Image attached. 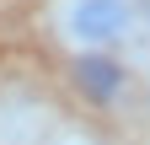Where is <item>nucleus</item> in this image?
I'll return each instance as SVG.
<instances>
[{
    "mask_svg": "<svg viewBox=\"0 0 150 145\" xmlns=\"http://www.w3.org/2000/svg\"><path fill=\"white\" fill-rule=\"evenodd\" d=\"M123 65L112 59V54H75V86H81V92L91 97V102H118L123 97Z\"/></svg>",
    "mask_w": 150,
    "mask_h": 145,
    "instance_id": "2",
    "label": "nucleus"
},
{
    "mask_svg": "<svg viewBox=\"0 0 150 145\" xmlns=\"http://www.w3.org/2000/svg\"><path fill=\"white\" fill-rule=\"evenodd\" d=\"M139 22L134 0H59L54 6V27L75 54H107L118 48Z\"/></svg>",
    "mask_w": 150,
    "mask_h": 145,
    "instance_id": "1",
    "label": "nucleus"
}]
</instances>
